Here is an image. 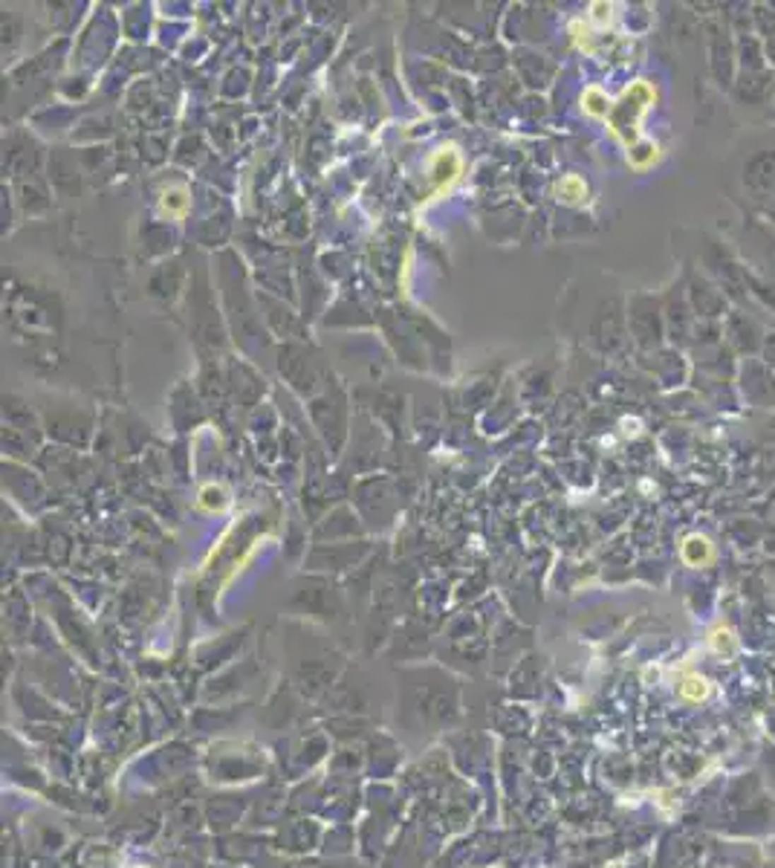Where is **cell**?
Listing matches in <instances>:
<instances>
[{
	"mask_svg": "<svg viewBox=\"0 0 775 868\" xmlns=\"http://www.w3.org/2000/svg\"><path fill=\"white\" fill-rule=\"evenodd\" d=\"M680 553H683V562L692 568H706L715 559V550H711V541L706 536H689L683 547H680Z\"/></svg>",
	"mask_w": 775,
	"mask_h": 868,
	"instance_id": "6da1fadb",
	"label": "cell"
},
{
	"mask_svg": "<svg viewBox=\"0 0 775 868\" xmlns=\"http://www.w3.org/2000/svg\"><path fill=\"white\" fill-rule=\"evenodd\" d=\"M555 197H559L562 203L579 206V203L587 200V185H584V180L579 174H567V177H562L559 182H555Z\"/></svg>",
	"mask_w": 775,
	"mask_h": 868,
	"instance_id": "7a4b0ae2",
	"label": "cell"
},
{
	"mask_svg": "<svg viewBox=\"0 0 775 868\" xmlns=\"http://www.w3.org/2000/svg\"><path fill=\"white\" fill-rule=\"evenodd\" d=\"M709 680L706 677H700V674H686L683 680H680V698L683 700H689V703H700V700H706L709 698Z\"/></svg>",
	"mask_w": 775,
	"mask_h": 868,
	"instance_id": "3957f363",
	"label": "cell"
},
{
	"mask_svg": "<svg viewBox=\"0 0 775 868\" xmlns=\"http://www.w3.org/2000/svg\"><path fill=\"white\" fill-rule=\"evenodd\" d=\"M581 107H584V113H591V116H610L613 105L608 102V96L599 87H587L584 96H581Z\"/></svg>",
	"mask_w": 775,
	"mask_h": 868,
	"instance_id": "277c9868",
	"label": "cell"
},
{
	"mask_svg": "<svg viewBox=\"0 0 775 868\" xmlns=\"http://www.w3.org/2000/svg\"><path fill=\"white\" fill-rule=\"evenodd\" d=\"M185 209H189V197H185V189H171L162 194V211L171 217H182Z\"/></svg>",
	"mask_w": 775,
	"mask_h": 868,
	"instance_id": "5b68a950",
	"label": "cell"
},
{
	"mask_svg": "<svg viewBox=\"0 0 775 868\" xmlns=\"http://www.w3.org/2000/svg\"><path fill=\"white\" fill-rule=\"evenodd\" d=\"M709 643H711V648H715V651H721V655H723V651H726V655H732V651H735V637H732L729 628H715V631H711V637H709Z\"/></svg>",
	"mask_w": 775,
	"mask_h": 868,
	"instance_id": "8992f818",
	"label": "cell"
}]
</instances>
